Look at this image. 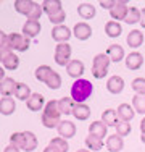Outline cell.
I'll return each instance as SVG.
<instances>
[{
    "mask_svg": "<svg viewBox=\"0 0 145 152\" xmlns=\"http://www.w3.org/2000/svg\"><path fill=\"white\" fill-rule=\"evenodd\" d=\"M94 94V86L87 79H76L71 86V97L76 104H84Z\"/></svg>",
    "mask_w": 145,
    "mask_h": 152,
    "instance_id": "cell-1",
    "label": "cell"
},
{
    "mask_svg": "<svg viewBox=\"0 0 145 152\" xmlns=\"http://www.w3.org/2000/svg\"><path fill=\"white\" fill-rule=\"evenodd\" d=\"M60 117H61V112L58 108V100H49L42 112V125L50 129L58 128V125L61 123Z\"/></svg>",
    "mask_w": 145,
    "mask_h": 152,
    "instance_id": "cell-2",
    "label": "cell"
},
{
    "mask_svg": "<svg viewBox=\"0 0 145 152\" xmlns=\"http://www.w3.org/2000/svg\"><path fill=\"white\" fill-rule=\"evenodd\" d=\"M71 45L68 44H58L55 47V55H53V60H55L57 65H60V66H68L71 61Z\"/></svg>",
    "mask_w": 145,
    "mask_h": 152,
    "instance_id": "cell-3",
    "label": "cell"
},
{
    "mask_svg": "<svg viewBox=\"0 0 145 152\" xmlns=\"http://www.w3.org/2000/svg\"><path fill=\"white\" fill-rule=\"evenodd\" d=\"M8 41L12 50H18V52H26L31 47V39L26 37L24 34H18V32H12L8 34Z\"/></svg>",
    "mask_w": 145,
    "mask_h": 152,
    "instance_id": "cell-4",
    "label": "cell"
},
{
    "mask_svg": "<svg viewBox=\"0 0 145 152\" xmlns=\"http://www.w3.org/2000/svg\"><path fill=\"white\" fill-rule=\"evenodd\" d=\"M72 36H74L78 41H87V39H90V36H92V28H90V24L86 23V21H79V23H76L74 28H72Z\"/></svg>",
    "mask_w": 145,
    "mask_h": 152,
    "instance_id": "cell-5",
    "label": "cell"
},
{
    "mask_svg": "<svg viewBox=\"0 0 145 152\" xmlns=\"http://www.w3.org/2000/svg\"><path fill=\"white\" fill-rule=\"evenodd\" d=\"M129 13V7L126 3V0H121V2H116V5L110 10V16L113 18V21H126V16Z\"/></svg>",
    "mask_w": 145,
    "mask_h": 152,
    "instance_id": "cell-6",
    "label": "cell"
},
{
    "mask_svg": "<svg viewBox=\"0 0 145 152\" xmlns=\"http://www.w3.org/2000/svg\"><path fill=\"white\" fill-rule=\"evenodd\" d=\"M72 36L71 29L68 26H65V24H61V26H55L52 29V37L53 41L58 42V44H66L68 41H70V37Z\"/></svg>",
    "mask_w": 145,
    "mask_h": 152,
    "instance_id": "cell-7",
    "label": "cell"
},
{
    "mask_svg": "<svg viewBox=\"0 0 145 152\" xmlns=\"http://www.w3.org/2000/svg\"><path fill=\"white\" fill-rule=\"evenodd\" d=\"M126 68L130 71H137L142 68L144 65V55L140 52H130L128 57H126Z\"/></svg>",
    "mask_w": 145,
    "mask_h": 152,
    "instance_id": "cell-8",
    "label": "cell"
},
{
    "mask_svg": "<svg viewBox=\"0 0 145 152\" xmlns=\"http://www.w3.org/2000/svg\"><path fill=\"white\" fill-rule=\"evenodd\" d=\"M123 89H124V79L121 76L115 75V76H110L107 81V91L110 94H121Z\"/></svg>",
    "mask_w": 145,
    "mask_h": 152,
    "instance_id": "cell-9",
    "label": "cell"
},
{
    "mask_svg": "<svg viewBox=\"0 0 145 152\" xmlns=\"http://www.w3.org/2000/svg\"><path fill=\"white\" fill-rule=\"evenodd\" d=\"M28 108L31 112H41L42 108H45V99H44L42 94L39 92H32V96L29 97V100L26 102Z\"/></svg>",
    "mask_w": 145,
    "mask_h": 152,
    "instance_id": "cell-10",
    "label": "cell"
},
{
    "mask_svg": "<svg viewBox=\"0 0 145 152\" xmlns=\"http://www.w3.org/2000/svg\"><path fill=\"white\" fill-rule=\"evenodd\" d=\"M58 134L60 137H65V139H70V137H74L76 134V125L70 120H63L58 125Z\"/></svg>",
    "mask_w": 145,
    "mask_h": 152,
    "instance_id": "cell-11",
    "label": "cell"
},
{
    "mask_svg": "<svg viewBox=\"0 0 145 152\" xmlns=\"http://www.w3.org/2000/svg\"><path fill=\"white\" fill-rule=\"evenodd\" d=\"M66 71L71 78H76V79H81V76L84 75L86 71V66L81 60H71L70 65L66 66Z\"/></svg>",
    "mask_w": 145,
    "mask_h": 152,
    "instance_id": "cell-12",
    "label": "cell"
},
{
    "mask_svg": "<svg viewBox=\"0 0 145 152\" xmlns=\"http://www.w3.org/2000/svg\"><path fill=\"white\" fill-rule=\"evenodd\" d=\"M16 86H18V83L14 81L13 78H8V76H7L3 81H0V91H2V96L3 97H12V96H14Z\"/></svg>",
    "mask_w": 145,
    "mask_h": 152,
    "instance_id": "cell-13",
    "label": "cell"
},
{
    "mask_svg": "<svg viewBox=\"0 0 145 152\" xmlns=\"http://www.w3.org/2000/svg\"><path fill=\"white\" fill-rule=\"evenodd\" d=\"M107 131H108V126L102 120L100 121H92L89 125V134L99 137V139H103V137L107 136Z\"/></svg>",
    "mask_w": 145,
    "mask_h": 152,
    "instance_id": "cell-14",
    "label": "cell"
},
{
    "mask_svg": "<svg viewBox=\"0 0 145 152\" xmlns=\"http://www.w3.org/2000/svg\"><path fill=\"white\" fill-rule=\"evenodd\" d=\"M107 53L108 57H110V60L111 61H115V63H119L121 60H124V49H123L119 44H111V45H108V49H107Z\"/></svg>",
    "mask_w": 145,
    "mask_h": 152,
    "instance_id": "cell-15",
    "label": "cell"
},
{
    "mask_svg": "<svg viewBox=\"0 0 145 152\" xmlns=\"http://www.w3.org/2000/svg\"><path fill=\"white\" fill-rule=\"evenodd\" d=\"M118 117L121 121H132L134 115H136V110H134V107L130 105V104H121V105L118 107Z\"/></svg>",
    "mask_w": 145,
    "mask_h": 152,
    "instance_id": "cell-16",
    "label": "cell"
},
{
    "mask_svg": "<svg viewBox=\"0 0 145 152\" xmlns=\"http://www.w3.org/2000/svg\"><path fill=\"white\" fill-rule=\"evenodd\" d=\"M41 21H31V20H28L26 23H24V26H23V34L26 36V37L29 39H32V37H36V36L41 32Z\"/></svg>",
    "mask_w": 145,
    "mask_h": 152,
    "instance_id": "cell-17",
    "label": "cell"
},
{
    "mask_svg": "<svg viewBox=\"0 0 145 152\" xmlns=\"http://www.w3.org/2000/svg\"><path fill=\"white\" fill-rule=\"evenodd\" d=\"M144 34H142V31H139V29H132L128 34V37H126V42H128V45L129 47H132V49H137V47H140L144 44Z\"/></svg>",
    "mask_w": 145,
    "mask_h": 152,
    "instance_id": "cell-18",
    "label": "cell"
},
{
    "mask_svg": "<svg viewBox=\"0 0 145 152\" xmlns=\"http://www.w3.org/2000/svg\"><path fill=\"white\" fill-rule=\"evenodd\" d=\"M105 144H107V149L110 152H119V151H123V147H124V141H123V137L118 136V134L108 136Z\"/></svg>",
    "mask_w": 145,
    "mask_h": 152,
    "instance_id": "cell-19",
    "label": "cell"
},
{
    "mask_svg": "<svg viewBox=\"0 0 145 152\" xmlns=\"http://www.w3.org/2000/svg\"><path fill=\"white\" fill-rule=\"evenodd\" d=\"M36 2H32V0H16L14 2V10H16L20 15H24V16H29L32 12V8H34Z\"/></svg>",
    "mask_w": 145,
    "mask_h": 152,
    "instance_id": "cell-20",
    "label": "cell"
},
{
    "mask_svg": "<svg viewBox=\"0 0 145 152\" xmlns=\"http://www.w3.org/2000/svg\"><path fill=\"white\" fill-rule=\"evenodd\" d=\"M76 107V102L72 100V97H61L58 100V108H60L61 115H72Z\"/></svg>",
    "mask_w": 145,
    "mask_h": 152,
    "instance_id": "cell-21",
    "label": "cell"
},
{
    "mask_svg": "<svg viewBox=\"0 0 145 152\" xmlns=\"http://www.w3.org/2000/svg\"><path fill=\"white\" fill-rule=\"evenodd\" d=\"M102 121L105 123L107 126H118L119 123V117H118V112L113 110V108H107V110H103V113H102Z\"/></svg>",
    "mask_w": 145,
    "mask_h": 152,
    "instance_id": "cell-22",
    "label": "cell"
},
{
    "mask_svg": "<svg viewBox=\"0 0 145 152\" xmlns=\"http://www.w3.org/2000/svg\"><path fill=\"white\" fill-rule=\"evenodd\" d=\"M42 10H44V13H47L49 16H52V15H55V13L58 12H61V2L60 0H44L42 2Z\"/></svg>",
    "mask_w": 145,
    "mask_h": 152,
    "instance_id": "cell-23",
    "label": "cell"
},
{
    "mask_svg": "<svg viewBox=\"0 0 145 152\" xmlns=\"http://www.w3.org/2000/svg\"><path fill=\"white\" fill-rule=\"evenodd\" d=\"M72 115H74L76 120L86 121V120H89V117H90V107L87 105V104H76Z\"/></svg>",
    "mask_w": 145,
    "mask_h": 152,
    "instance_id": "cell-24",
    "label": "cell"
},
{
    "mask_svg": "<svg viewBox=\"0 0 145 152\" xmlns=\"http://www.w3.org/2000/svg\"><path fill=\"white\" fill-rule=\"evenodd\" d=\"M2 65H3V70L14 71V70H18V66H20V58L12 52V53H8V55L2 57Z\"/></svg>",
    "mask_w": 145,
    "mask_h": 152,
    "instance_id": "cell-25",
    "label": "cell"
},
{
    "mask_svg": "<svg viewBox=\"0 0 145 152\" xmlns=\"http://www.w3.org/2000/svg\"><path fill=\"white\" fill-rule=\"evenodd\" d=\"M110 63H111V60L107 53H97V55L94 57L92 68H95V70H108Z\"/></svg>",
    "mask_w": 145,
    "mask_h": 152,
    "instance_id": "cell-26",
    "label": "cell"
},
{
    "mask_svg": "<svg viewBox=\"0 0 145 152\" xmlns=\"http://www.w3.org/2000/svg\"><path fill=\"white\" fill-rule=\"evenodd\" d=\"M14 110H16V104H14V100L12 97H2L0 99V112H2V115L8 117Z\"/></svg>",
    "mask_w": 145,
    "mask_h": 152,
    "instance_id": "cell-27",
    "label": "cell"
},
{
    "mask_svg": "<svg viewBox=\"0 0 145 152\" xmlns=\"http://www.w3.org/2000/svg\"><path fill=\"white\" fill-rule=\"evenodd\" d=\"M37 137H36V134L32 131H24V146H23V151L26 152H32L37 149Z\"/></svg>",
    "mask_w": 145,
    "mask_h": 152,
    "instance_id": "cell-28",
    "label": "cell"
},
{
    "mask_svg": "<svg viewBox=\"0 0 145 152\" xmlns=\"http://www.w3.org/2000/svg\"><path fill=\"white\" fill-rule=\"evenodd\" d=\"M31 96H32L31 88H29L26 83H18L16 91H14V97H16V99H20V100H24V102H28Z\"/></svg>",
    "mask_w": 145,
    "mask_h": 152,
    "instance_id": "cell-29",
    "label": "cell"
},
{
    "mask_svg": "<svg viewBox=\"0 0 145 152\" xmlns=\"http://www.w3.org/2000/svg\"><path fill=\"white\" fill-rule=\"evenodd\" d=\"M78 13L82 20H92L95 16V7L90 5V3H81L78 7Z\"/></svg>",
    "mask_w": 145,
    "mask_h": 152,
    "instance_id": "cell-30",
    "label": "cell"
},
{
    "mask_svg": "<svg viewBox=\"0 0 145 152\" xmlns=\"http://www.w3.org/2000/svg\"><path fill=\"white\" fill-rule=\"evenodd\" d=\"M105 32H107L108 37H119L123 32V28L121 24L118 23V21H108L107 24H105Z\"/></svg>",
    "mask_w": 145,
    "mask_h": 152,
    "instance_id": "cell-31",
    "label": "cell"
},
{
    "mask_svg": "<svg viewBox=\"0 0 145 152\" xmlns=\"http://www.w3.org/2000/svg\"><path fill=\"white\" fill-rule=\"evenodd\" d=\"M53 73V70L49 66V65H41V66H37L36 68V79L37 81H41V83H47V79L52 76Z\"/></svg>",
    "mask_w": 145,
    "mask_h": 152,
    "instance_id": "cell-32",
    "label": "cell"
},
{
    "mask_svg": "<svg viewBox=\"0 0 145 152\" xmlns=\"http://www.w3.org/2000/svg\"><path fill=\"white\" fill-rule=\"evenodd\" d=\"M86 146H87V149H89V151L95 152V151H102V149H103L105 142H103V139H99V137L89 134L86 137Z\"/></svg>",
    "mask_w": 145,
    "mask_h": 152,
    "instance_id": "cell-33",
    "label": "cell"
},
{
    "mask_svg": "<svg viewBox=\"0 0 145 152\" xmlns=\"http://www.w3.org/2000/svg\"><path fill=\"white\" fill-rule=\"evenodd\" d=\"M140 20H142V10H139L137 7H129V13L126 16V23L136 24V23H140Z\"/></svg>",
    "mask_w": 145,
    "mask_h": 152,
    "instance_id": "cell-34",
    "label": "cell"
},
{
    "mask_svg": "<svg viewBox=\"0 0 145 152\" xmlns=\"http://www.w3.org/2000/svg\"><path fill=\"white\" fill-rule=\"evenodd\" d=\"M132 107L136 110V113L145 115V96H140V94H136L132 97Z\"/></svg>",
    "mask_w": 145,
    "mask_h": 152,
    "instance_id": "cell-35",
    "label": "cell"
},
{
    "mask_svg": "<svg viewBox=\"0 0 145 152\" xmlns=\"http://www.w3.org/2000/svg\"><path fill=\"white\" fill-rule=\"evenodd\" d=\"M12 47H10V41H8V34L7 32H0V53H2V57L8 55V53H12Z\"/></svg>",
    "mask_w": 145,
    "mask_h": 152,
    "instance_id": "cell-36",
    "label": "cell"
},
{
    "mask_svg": "<svg viewBox=\"0 0 145 152\" xmlns=\"http://www.w3.org/2000/svg\"><path fill=\"white\" fill-rule=\"evenodd\" d=\"M50 146L57 147L60 152H68L70 151L68 139H65V137H53V139H50Z\"/></svg>",
    "mask_w": 145,
    "mask_h": 152,
    "instance_id": "cell-37",
    "label": "cell"
},
{
    "mask_svg": "<svg viewBox=\"0 0 145 152\" xmlns=\"http://www.w3.org/2000/svg\"><path fill=\"white\" fill-rule=\"evenodd\" d=\"M47 88H50V89H53V91H55V89H60L61 88V76L57 73V71H53L52 73V76H50L49 79H47Z\"/></svg>",
    "mask_w": 145,
    "mask_h": 152,
    "instance_id": "cell-38",
    "label": "cell"
},
{
    "mask_svg": "<svg viewBox=\"0 0 145 152\" xmlns=\"http://www.w3.org/2000/svg\"><path fill=\"white\" fill-rule=\"evenodd\" d=\"M130 131H132V126L128 121H119L118 126H116V134L121 137H126L128 134H130Z\"/></svg>",
    "mask_w": 145,
    "mask_h": 152,
    "instance_id": "cell-39",
    "label": "cell"
},
{
    "mask_svg": "<svg viewBox=\"0 0 145 152\" xmlns=\"http://www.w3.org/2000/svg\"><path fill=\"white\" fill-rule=\"evenodd\" d=\"M130 88L134 89L136 94H140V96H145V78H136L130 84Z\"/></svg>",
    "mask_w": 145,
    "mask_h": 152,
    "instance_id": "cell-40",
    "label": "cell"
},
{
    "mask_svg": "<svg viewBox=\"0 0 145 152\" xmlns=\"http://www.w3.org/2000/svg\"><path fill=\"white\" fill-rule=\"evenodd\" d=\"M10 144L12 146H16L18 149L23 151V146H24V133H13L10 136Z\"/></svg>",
    "mask_w": 145,
    "mask_h": 152,
    "instance_id": "cell-41",
    "label": "cell"
},
{
    "mask_svg": "<svg viewBox=\"0 0 145 152\" xmlns=\"http://www.w3.org/2000/svg\"><path fill=\"white\" fill-rule=\"evenodd\" d=\"M65 20H66V13H65V10H61V12L55 13V15L49 16V21H50L52 24H55V26H61Z\"/></svg>",
    "mask_w": 145,
    "mask_h": 152,
    "instance_id": "cell-42",
    "label": "cell"
},
{
    "mask_svg": "<svg viewBox=\"0 0 145 152\" xmlns=\"http://www.w3.org/2000/svg\"><path fill=\"white\" fill-rule=\"evenodd\" d=\"M107 75H108V70H95V68H92V76L95 79H103Z\"/></svg>",
    "mask_w": 145,
    "mask_h": 152,
    "instance_id": "cell-43",
    "label": "cell"
},
{
    "mask_svg": "<svg viewBox=\"0 0 145 152\" xmlns=\"http://www.w3.org/2000/svg\"><path fill=\"white\" fill-rule=\"evenodd\" d=\"M115 5H116L115 0H102V2H100V7H102V8H108V10H111Z\"/></svg>",
    "mask_w": 145,
    "mask_h": 152,
    "instance_id": "cell-44",
    "label": "cell"
},
{
    "mask_svg": "<svg viewBox=\"0 0 145 152\" xmlns=\"http://www.w3.org/2000/svg\"><path fill=\"white\" fill-rule=\"evenodd\" d=\"M3 152H21V149H18L16 146H12V144H10V146H7L5 149H3Z\"/></svg>",
    "mask_w": 145,
    "mask_h": 152,
    "instance_id": "cell-45",
    "label": "cell"
},
{
    "mask_svg": "<svg viewBox=\"0 0 145 152\" xmlns=\"http://www.w3.org/2000/svg\"><path fill=\"white\" fill-rule=\"evenodd\" d=\"M42 152H60V151H58L57 147H53V146H50V144H49V146H47Z\"/></svg>",
    "mask_w": 145,
    "mask_h": 152,
    "instance_id": "cell-46",
    "label": "cell"
},
{
    "mask_svg": "<svg viewBox=\"0 0 145 152\" xmlns=\"http://www.w3.org/2000/svg\"><path fill=\"white\" fill-rule=\"evenodd\" d=\"M140 26L145 29V8L142 10V20H140Z\"/></svg>",
    "mask_w": 145,
    "mask_h": 152,
    "instance_id": "cell-47",
    "label": "cell"
},
{
    "mask_svg": "<svg viewBox=\"0 0 145 152\" xmlns=\"http://www.w3.org/2000/svg\"><path fill=\"white\" fill-rule=\"evenodd\" d=\"M140 131H142V134H145V117H144V120L140 121Z\"/></svg>",
    "mask_w": 145,
    "mask_h": 152,
    "instance_id": "cell-48",
    "label": "cell"
},
{
    "mask_svg": "<svg viewBox=\"0 0 145 152\" xmlns=\"http://www.w3.org/2000/svg\"><path fill=\"white\" fill-rule=\"evenodd\" d=\"M140 141H142V142L145 144V134H140Z\"/></svg>",
    "mask_w": 145,
    "mask_h": 152,
    "instance_id": "cell-49",
    "label": "cell"
},
{
    "mask_svg": "<svg viewBox=\"0 0 145 152\" xmlns=\"http://www.w3.org/2000/svg\"><path fill=\"white\" fill-rule=\"evenodd\" d=\"M76 152H90L89 149H79V151H76Z\"/></svg>",
    "mask_w": 145,
    "mask_h": 152,
    "instance_id": "cell-50",
    "label": "cell"
}]
</instances>
